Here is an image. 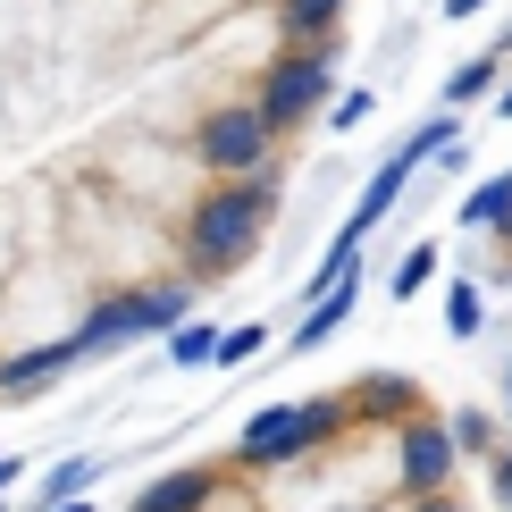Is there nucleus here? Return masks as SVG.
Wrapping results in <instances>:
<instances>
[{"label":"nucleus","instance_id":"1","mask_svg":"<svg viewBox=\"0 0 512 512\" xmlns=\"http://www.w3.org/2000/svg\"><path fill=\"white\" fill-rule=\"evenodd\" d=\"M345 17L353 0H0V403L252 261Z\"/></svg>","mask_w":512,"mask_h":512},{"label":"nucleus","instance_id":"2","mask_svg":"<svg viewBox=\"0 0 512 512\" xmlns=\"http://www.w3.org/2000/svg\"><path fill=\"white\" fill-rule=\"evenodd\" d=\"M126 512H471V471L437 395L370 370L252 420Z\"/></svg>","mask_w":512,"mask_h":512},{"label":"nucleus","instance_id":"3","mask_svg":"<svg viewBox=\"0 0 512 512\" xmlns=\"http://www.w3.org/2000/svg\"><path fill=\"white\" fill-rule=\"evenodd\" d=\"M479 252H487V286L512 311V177H496V194L479 202Z\"/></svg>","mask_w":512,"mask_h":512}]
</instances>
